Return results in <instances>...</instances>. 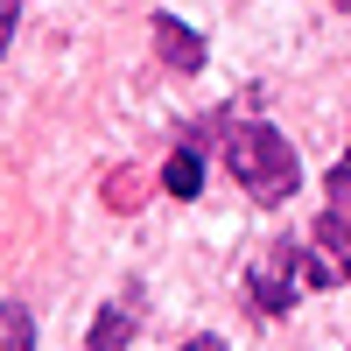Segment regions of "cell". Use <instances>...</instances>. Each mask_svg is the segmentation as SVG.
Returning <instances> with one entry per match:
<instances>
[{"mask_svg": "<svg viewBox=\"0 0 351 351\" xmlns=\"http://www.w3.org/2000/svg\"><path fill=\"white\" fill-rule=\"evenodd\" d=\"M218 155H225L232 176H239V190H253V204H288L302 190V162H295V148H288L267 120H232L218 134Z\"/></svg>", "mask_w": 351, "mask_h": 351, "instance_id": "6da1fadb", "label": "cell"}, {"mask_svg": "<svg viewBox=\"0 0 351 351\" xmlns=\"http://www.w3.org/2000/svg\"><path fill=\"white\" fill-rule=\"evenodd\" d=\"M246 288H253L260 316H288L302 288H337V267H330L309 239H274V246L246 267Z\"/></svg>", "mask_w": 351, "mask_h": 351, "instance_id": "7a4b0ae2", "label": "cell"}, {"mask_svg": "<svg viewBox=\"0 0 351 351\" xmlns=\"http://www.w3.org/2000/svg\"><path fill=\"white\" fill-rule=\"evenodd\" d=\"M141 324H148V295H141V281H127L120 295L99 302V324H92V337H84V351H127L141 337Z\"/></svg>", "mask_w": 351, "mask_h": 351, "instance_id": "3957f363", "label": "cell"}, {"mask_svg": "<svg viewBox=\"0 0 351 351\" xmlns=\"http://www.w3.org/2000/svg\"><path fill=\"white\" fill-rule=\"evenodd\" d=\"M148 28H155V56L169 71H183V77H197L204 71V36L190 21H176V14H148Z\"/></svg>", "mask_w": 351, "mask_h": 351, "instance_id": "277c9868", "label": "cell"}, {"mask_svg": "<svg viewBox=\"0 0 351 351\" xmlns=\"http://www.w3.org/2000/svg\"><path fill=\"white\" fill-rule=\"evenodd\" d=\"M162 190H169V197H183V204L204 190V127L176 141V155L162 162Z\"/></svg>", "mask_w": 351, "mask_h": 351, "instance_id": "5b68a950", "label": "cell"}, {"mask_svg": "<svg viewBox=\"0 0 351 351\" xmlns=\"http://www.w3.org/2000/svg\"><path fill=\"white\" fill-rule=\"evenodd\" d=\"M309 246L337 267V281H351V211H316V225H309Z\"/></svg>", "mask_w": 351, "mask_h": 351, "instance_id": "8992f818", "label": "cell"}, {"mask_svg": "<svg viewBox=\"0 0 351 351\" xmlns=\"http://www.w3.org/2000/svg\"><path fill=\"white\" fill-rule=\"evenodd\" d=\"M0 351H36V316H28V302H0Z\"/></svg>", "mask_w": 351, "mask_h": 351, "instance_id": "52a82bcc", "label": "cell"}, {"mask_svg": "<svg viewBox=\"0 0 351 351\" xmlns=\"http://www.w3.org/2000/svg\"><path fill=\"white\" fill-rule=\"evenodd\" d=\"M106 211H141V176L134 169H112L106 176Z\"/></svg>", "mask_w": 351, "mask_h": 351, "instance_id": "ba28073f", "label": "cell"}, {"mask_svg": "<svg viewBox=\"0 0 351 351\" xmlns=\"http://www.w3.org/2000/svg\"><path fill=\"white\" fill-rule=\"evenodd\" d=\"M324 190H330V211H351V148H344V162L330 169V183H324Z\"/></svg>", "mask_w": 351, "mask_h": 351, "instance_id": "9c48e42d", "label": "cell"}, {"mask_svg": "<svg viewBox=\"0 0 351 351\" xmlns=\"http://www.w3.org/2000/svg\"><path fill=\"white\" fill-rule=\"evenodd\" d=\"M14 21H21V0H0V56H8V43H14Z\"/></svg>", "mask_w": 351, "mask_h": 351, "instance_id": "30bf717a", "label": "cell"}, {"mask_svg": "<svg viewBox=\"0 0 351 351\" xmlns=\"http://www.w3.org/2000/svg\"><path fill=\"white\" fill-rule=\"evenodd\" d=\"M176 351H225V337H211V330H197L190 344H176Z\"/></svg>", "mask_w": 351, "mask_h": 351, "instance_id": "8fae6325", "label": "cell"}, {"mask_svg": "<svg viewBox=\"0 0 351 351\" xmlns=\"http://www.w3.org/2000/svg\"><path fill=\"white\" fill-rule=\"evenodd\" d=\"M337 8H351V0H337Z\"/></svg>", "mask_w": 351, "mask_h": 351, "instance_id": "7c38bea8", "label": "cell"}]
</instances>
